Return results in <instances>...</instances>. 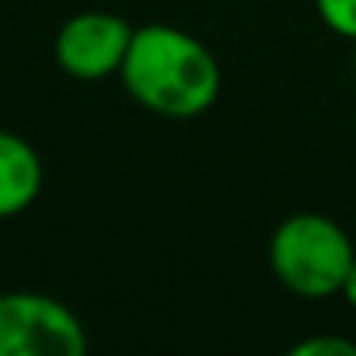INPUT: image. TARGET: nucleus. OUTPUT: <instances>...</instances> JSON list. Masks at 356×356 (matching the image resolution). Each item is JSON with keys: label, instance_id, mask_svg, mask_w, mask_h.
I'll use <instances>...</instances> for the list:
<instances>
[{"label": "nucleus", "instance_id": "obj_1", "mask_svg": "<svg viewBox=\"0 0 356 356\" xmlns=\"http://www.w3.org/2000/svg\"><path fill=\"white\" fill-rule=\"evenodd\" d=\"M129 98L164 119H196L220 98V60L193 32L150 22L133 29L129 53L119 70Z\"/></svg>", "mask_w": 356, "mask_h": 356}, {"label": "nucleus", "instance_id": "obj_2", "mask_svg": "<svg viewBox=\"0 0 356 356\" xmlns=\"http://www.w3.org/2000/svg\"><path fill=\"white\" fill-rule=\"evenodd\" d=\"M356 259L349 234L325 213L286 217L269 241L273 276L304 300H325L342 290V280Z\"/></svg>", "mask_w": 356, "mask_h": 356}, {"label": "nucleus", "instance_id": "obj_3", "mask_svg": "<svg viewBox=\"0 0 356 356\" xmlns=\"http://www.w3.org/2000/svg\"><path fill=\"white\" fill-rule=\"evenodd\" d=\"M88 335L81 318L56 297L0 293V356H81Z\"/></svg>", "mask_w": 356, "mask_h": 356}, {"label": "nucleus", "instance_id": "obj_4", "mask_svg": "<svg viewBox=\"0 0 356 356\" xmlns=\"http://www.w3.org/2000/svg\"><path fill=\"white\" fill-rule=\"evenodd\" d=\"M133 42V25L108 11H81L56 32L53 56L74 81H105L122 70Z\"/></svg>", "mask_w": 356, "mask_h": 356}, {"label": "nucleus", "instance_id": "obj_5", "mask_svg": "<svg viewBox=\"0 0 356 356\" xmlns=\"http://www.w3.org/2000/svg\"><path fill=\"white\" fill-rule=\"evenodd\" d=\"M42 193V157L39 150L11 133L0 129V220L25 213Z\"/></svg>", "mask_w": 356, "mask_h": 356}, {"label": "nucleus", "instance_id": "obj_6", "mask_svg": "<svg viewBox=\"0 0 356 356\" xmlns=\"http://www.w3.org/2000/svg\"><path fill=\"white\" fill-rule=\"evenodd\" d=\"M314 8L328 32L356 42V0H314Z\"/></svg>", "mask_w": 356, "mask_h": 356}, {"label": "nucleus", "instance_id": "obj_7", "mask_svg": "<svg viewBox=\"0 0 356 356\" xmlns=\"http://www.w3.org/2000/svg\"><path fill=\"white\" fill-rule=\"evenodd\" d=\"M332 353H342V356H356V346L346 342V339H328V335H318V339H304L293 346V356H332Z\"/></svg>", "mask_w": 356, "mask_h": 356}, {"label": "nucleus", "instance_id": "obj_8", "mask_svg": "<svg viewBox=\"0 0 356 356\" xmlns=\"http://www.w3.org/2000/svg\"><path fill=\"white\" fill-rule=\"evenodd\" d=\"M342 297H346V304L356 311V259H353V266H349V273H346V280H342V290H339Z\"/></svg>", "mask_w": 356, "mask_h": 356}, {"label": "nucleus", "instance_id": "obj_9", "mask_svg": "<svg viewBox=\"0 0 356 356\" xmlns=\"http://www.w3.org/2000/svg\"><path fill=\"white\" fill-rule=\"evenodd\" d=\"M353 74H356V53H353Z\"/></svg>", "mask_w": 356, "mask_h": 356}]
</instances>
